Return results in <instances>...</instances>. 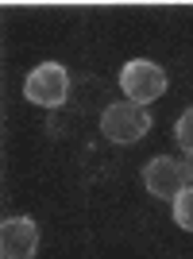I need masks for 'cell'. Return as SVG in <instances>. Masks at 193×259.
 I'll use <instances>...</instances> for the list:
<instances>
[{
	"label": "cell",
	"mask_w": 193,
	"mask_h": 259,
	"mask_svg": "<svg viewBox=\"0 0 193 259\" xmlns=\"http://www.w3.org/2000/svg\"><path fill=\"white\" fill-rule=\"evenodd\" d=\"M120 89L128 93L131 105H151L166 93V74H162V66L147 62V58H131L120 70Z\"/></svg>",
	"instance_id": "6da1fadb"
},
{
	"label": "cell",
	"mask_w": 193,
	"mask_h": 259,
	"mask_svg": "<svg viewBox=\"0 0 193 259\" xmlns=\"http://www.w3.org/2000/svg\"><path fill=\"white\" fill-rule=\"evenodd\" d=\"M101 132H105L112 143H135L151 132V112L143 105H131V101L108 105L105 112H101Z\"/></svg>",
	"instance_id": "7a4b0ae2"
},
{
	"label": "cell",
	"mask_w": 193,
	"mask_h": 259,
	"mask_svg": "<svg viewBox=\"0 0 193 259\" xmlns=\"http://www.w3.org/2000/svg\"><path fill=\"white\" fill-rule=\"evenodd\" d=\"M23 93H27L31 105L58 108V105H66V97H70V74H66L58 62H43V66H35L31 74H27Z\"/></svg>",
	"instance_id": "3957f363"
},
{
	"label": "cell",
	"mask_w": 193,
	"mask_h": 259,
	"mask_svg": "<svg viewBox=\"0 0 193 259\" xmlns=\"http://www.w3.org/2000/svg\"><path fill=\"white\" fill-rule=\"evenodd\" d=\"M143 182H147V190L155 197H170V201H174V197L189 186V178H185V162L159 155V159H151L147 166H143Z\"/></svg>",
	"instance_id": "277c9868"
},
{
	"label": "cell",
	"mask_w": 193,
	"mask_h": 259,
	"mask_svg": "<svg viewBox=\"0 0 193 259\" xmlns=\"http://www.w3.org/2000/svg\"><path fill=\"white\" fill-rule=\"evenodd\" d=\"M0 251L4 259H35L39 251V225L31 217H12L0 225Z\"/></svg>",
	"instance_id": "5b68a950"
},
{
	"label": "cell",
	"mask_w": 193,
	"mask_h": 259,
	"mask_svg": "<svg viewBox=\"0 0 193 259\" xmlns=\"http://www.w3.org/2000/svg\"><path fill=\"white\" fill-rule=\"evenodd\" d=\"M174 221H178V228L193 232V182L185 186L178 197H174Z\"/></svg>",
	"instance_id": "8992f818"
},
{
	"label": "cell",
	"mask_w": 193,
	"mask_h": 259,
	"mask_svg": "<svg viewBox=\"0 0 193 259\" xmlns=\"http://www.w3.org/2000/svg\"><path fill=\"white\" fill-rule=\"evenodd\" d=\"M174 140H178V147H182L185 155H193V108L178 116V128H174Z\"/></svg>",
	"instance_id": "52a82bcc"
},
{
	"label": "cell",
	"mask_w": 193,
	"mask_h": 259,
	"mask_svg": "<svg viewBox=\"0 0 193 259\" xmlns=\"http://www.w3.org/2000/svg\"><path fill=\"white\" fill-rule=\"evenodd\" d=\"M185 178L193 182V155H189V162H185Z\"/></svg>",
	"instance_id": "ba28073f"
}]
</instances>
